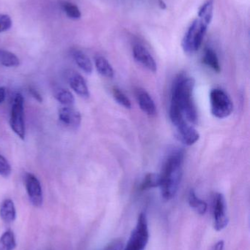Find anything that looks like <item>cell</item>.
I'll use <instances>...</instances> for the list:
<instances>
[{"label":"cell","mask_w":250,"mask_h":250,"mask_svg":"<svg viewBox=\"0 0 250 250\" xmlns=\"http://www.w3.org/2000/svg\"><path fill=\"white\" fill-rule=\"evenodd\" d=\"M195 81L180 75L172 89L170 117L173 125L186 120L190 125H196L198 116L193 98Z\"/></svg>","instance_id":"obj_1"},{"label":"cell","mask_w":250,"mask_h":250,"mask_svg":"<svg viewBox=\"0 0 250 250\" xmlns=\"http://www.w3.org/2000/svg\"><path fill=\"white\" fill-rule=\"evenodd\" d=\"M184 154L182 150L174 151L164 163L160 185L161 196L165 201L173 199L179 190L182 177Z\"/></svg>","instance_id":"obj_2"},{"label":"cell","mask_w":250,"mask_h":250,"mask_svg":"<svg viewBox=\"0 0 250 250\" xmlns=\"http://www.w3.org/2000/svg\"><path fill=\"white\" fill-rule=\"evenodd\" d=\"M149 229L145 213L138 217L136 226L131 233L129 241L123 250H145L149 241Z\"/></svg>","instance_id":"obj_3"},{"label":"cell","mask_w":250,"mask_h":250,"mask_svg":"<svg viewBox=\"0 0 250 250\" xmlns=\"http://www.w3.org/2000/svg\"><path fill=\"white\" fill-rule=\"evenodd\" d=\"M208 26L201 23L198 19L194 21L185 34L182 41V47L186 54H194L202 45Z\"/></svg>","instance_id":"obj_4"},{"label":"cell","mask_w":250,"mask_h":250,"mask_svg":"<svg viewBox=\"0 0 250 250\" xmlns=\"http://www.w3.org/2000/svg\"><path fill=\"white\" fill-rule=\"evenodd\" d=\"M210 105L213 116L218 119H225L231 115L233 104L224 90L214 89L210 92Z\"/></svg>","instance_id":"obj_5"},{"label":"cell","mask_w":250,"mask_h":250,"mask_svg":"<svg viewBox=\"0 0 250 250\" xmlns=\"http://www.w3.org/2000/svg\"><path fill=\"white\" fill-rule=\"evenodd\" d=\"M10 126L15 134L22 140L25 139L26 127L24 121V99L23 95L17 93L13 98L10 111Z\"/></svg>","instance_id":"obj_6"},{"label":"cell","mask_w":250,"mask_h":250,"mask_svg":"<svg viewBox=\"0 0 250 250\" xmlns=\"http://www.w3.org/2000/svg\"><path fill=\"white\" fill-rule=\"evenodd\" d=\"M212 212L214 229L217 231H221L227 227L229 220L226 199L220 192L216 193L213 198Z\"/></svg>","instance_id":"obj_7"},{"label":"cell","mask_w":250,"mask_h":250,"mask_svg":"<svg viewBox=\"0 0 250 250\" xmlns=\"http://www.w3.org/2000/svg\"><path fill=\"white\" fill-rule=\"evenodd\" d=\"M24 185L31 204L35 207H41L44 201V197L42 188L38 178L32 173H26Z\"/></svg>","instance_id":"obj_8"},{"label":"cell","mask_w":250,"mask_h":250,"mask_svg":"<svg viewBox=\"0 0 250 250\" xmlns=\"http://www.w3.org/2000/svg\"><path fill=\"white\" fill-rule=\"evenodd\" d=\"M58 116L62 124L70 129H78L82 123L80 113L72 106H64L60 108Z\"/></svg>","instance_id":"obj_9"},{"label":"cell","mask_w":250,"mask_h":250,"mask_svg":"<svg viewBox=\"0 0 250 250\" xmlns=\"http://www.w3.org/2000/svg\"><path fill=\"white\" fill-rule=\"evenodd\" d=\"M133 56L135 60L141 65L153 73L157 72V64L155 60L145 47L135 45L133 48Z\"/></svg>","instance_id":"obj_10"},{"label":"cell","mask_w":250,"mask_h":250,"mask_svg":"<svg viewBox=\"0 0 250 250\" xmlns=\"http://www.w3.org/2000/svg\"><path fill=\"white\" fill-rule=\"evenodd\" d=\"M68 82L70 88L81 98H87L90 97V91L84 78L79 73L69 70L67 73Z\"/></svg>","instance_id":"obj_11"},{"label":"cell","mask_w":250,"mask_h":250,"mask_svg":"<svg viewBox=\"0 0 250 250\" xmlns=\"http://www.w3.org/2000/svg\"><path fill=\"white\" fill-rule=\"evenodd\" d=\"M179 139L186 146L196 144L200 139V134L192 125L188 123L176 126Z\"/></svg>","instance_id":"obj_12"},{"label":"cell","mask_w":250,"mask_h":250,"mask_svg":"<svg viewBox=\"0 0 250 250\" xmlns=\"http://www.w3.org/2000/svg\"><path fill=\"white\" fill-rule=\"evenodd\" d=\"M136 97L141 110L145 114L150 117L157 115V110L155 103L146 91L142 89H136Z\"/></svg>","instance_id":"obj_13"},{"label":"cell","mask_w":250,"mask_h":250,"mask_svg":"<svg viewBox=\"0 0 250 250\" xmlns=\"http://www.w3.org/2000/svg\"><path fill=\"white\" fill-rule=\"evenodd\" d=\"M0 217L4 223H7L16 220V207L11 199H4L0 204Z\"/></svg>","instance_id":"obj_14"},{"label":"cell","mask_w":250,"mask_h":250,"mask_svg":"<svg viewBox=\"0 0 250 250\" xmlns=\"http://www.w3.org/2000/svg\"><path fill=\"white\" fill-rule=\"evenodd\" d=\"M73 60L79 68L87 74H91L92 72V64L89 57L79 50H74L72 52Z\"/></svg>","instance_id":"obj_15"},{"label":"cell","mask_w":250,"mask_h":250,"mask_svg":"<svg viewBox=\"0 0 250 250\" xmlns=\"http://www.w3.org/2000/svg\"><path fill=\"white\" fill-rule=\"evenodd\" d=\"M95 64L97 71L100 75L107 79H113L114 77V70L107 59L100 56L95 57Z\"/></svg>","instance_id":"obj_16"},{"label":"cell","mask_w":250,"mask_h":250,"mask_svg":"<svg viewBox=\"0 0 250 250\" xmlns=\"http://www.w3.org/2000/svg\"><path fill=\"white\" fill-rule=\"evenodd\" d=\"M188 202L191 208H193L194 211H196L200 215H204L207 211L208 205L205 201L201 200L197 196L196 193L193 189L189 191L188 195Z\"/></svg>","instance_id":"obj_17"},{"label":"cell","mask_w":250,"mask_h":250,"mask_svg":"<svg viewBox=\"0 0 250 250\" xmlns=\"http://www.w3.org/2000/svg\"><path fill=\"white\" fill-rule=\"evenodd\" d=\"M214 14V0H208L200 9L198 13V20L208 26L212 20Z\"/></svg>","instance_id":"obj_18"},{"label":"cell","mask_w":250,"mask_h":250,"mask_svg":"<svg viewBox=\"0 0 250 250\" xmlns=\"http://www.w3.org/2000/svg\"><path fill=\"white\" fill-rule=\"evenodd\" d=\"M203 62L216 73H219L221 71V66L219 62L218 57L212 48H205Z\"/></svg>","instance_id":"obj_19"},{"label":"cell","mask_w":250,"mask_h":250,"mask_svg":"<svg viewBox=\"0 0 250 250\" xmlns=\"http://www.w3.org/2000/svg\"><path fill=\"white\" fill-rule=\"evenodd\" d=\"M54 98L64 106H73L75 103V98L73 94L68 89L60 88L54 92Z\"/></svg>","instance_id":"obj_20"},{"label":"cell","mask_w":250,"mask_h":250,"mask_svg":"<svg viewBox=\"0 0 250 250\" xmlns=\"http://www.w3.org/2000/svg\"><path fill=\"white\" fill-rule=\"evenodd\" d=\"M161 183V174L151 173L145 176L141 184V190H147L152 188H159Z\"/></svg>","instance_id":"obj_21"},{"label":"cell","mask_w":250,"mask_h":250,"mask_svg":"<svg viewBox=\"0 0 250 250\" xmlns=\"http://www.w3.org/2000/svg\"><path fill=\"white\" fill-rule=\"evenodd\" d=\"M0 64L7 67H18L20 64L19 59L13 53L0 50Z\"/></svg>","instance_id":"obj_22"},{"label":"cell","mask_w":250,"mask_h":250,"mask_svg":"<svg viewBox=\"0 0 250 250\" xmlns=\"http://www.w3.org/2000/svg\"><path fill=\"white\" fill-rule=\"evenodd\" d=\"M16 247V238L11 230H7L0 238V250H14Z\"/></svg>","instance_id":"obj_23"},{"label":"cell","mask_w":250,"mask_h":250,"mask_svg":"<svg viewBox=\"0 0 250 250\" xmlns=\"http://www.w3.org/2000/svg\"><path fill=\"white\" fill-rule=\"evenodd\" d=\"M61 6L65 13H66V15H67L70 19H80L82 14H81L79 7H78L76 4H73V3L71 2H68V1H63Z\"/></svg>","instance_id":"obj_24"},{"label":"cell","mask_w":250,"mask_h":250,"mask_svg":"<svg viewBox=\"0 0 250 250\" xmlns=\"http://www.w3.org/2000/svg\"><path fill=\"white\" fill-rule=\"evenodd\" d=\"M113 95L114 101L119 105L124 107L125 108H127V109L132 108V103H131L130 100L120 89H117V88H114L113 89Z\"/></svg>","instance_id":"obj_25"},{"label":"cell","mask_w":250,"mask_h":250,"mask_svg":"<svg viewBox=\"0 0 250 250\" xmlns=\"http://www.w3.org/2000/svg\"><path fill=\"white\" fill-rule=\"evenodd\" d=\"M12 168L5 157L0 154V176L7 178L11 174Z\"/></svg>","instance_id":"obj_26"},{"label":"cell","mask_w":250,"mask_h":250,"mask_svg":"<svg viewBox=\"0 0 250 250\" xmlns=\"http://www.w3.org/2000/svg\"><path fill=\"white\" fill-rule=\"evenodd\" d=\"M12 26V20L10 16L0 14V33L8 30Z\"/></svg>","instance_id":"obj_27"},{"label":"cell","mask_w":250,"mask_h":250,"mask_svg":"<svg viewBox=\"0 0 250 250\" xmlns=\"http://www.w3.org/2000/svg\"><path fill=\"white\" fill-rule=\"evenodd\" d=\"M123 242L120 240L113 241L104 250H123Z\"/></svg>","instance_id":"obj_28"},{"label":"cell","mask_w":250,"mask_h":250,"mask_svg":"<svg viewBox=\"0 0 250 250\" xmlns=\"http://www.w3.org/2000/svg\"><path fill=\"white\" fill-rule=\"evenodd\" d=\"M29 92L31 95H32V98L35 100V101H38L39 103H42L43 98L41 96L40 92L35 89V87H32V86H29Z\"/></svg>","instance_id":"obj_29"},{"label":"cell","mask_w":250,"mask_h":250,"mask_svg":"<svg viewBox=\"0 0 250 250\" xmlns=\"http://www.w3.org/2000/svg\"><path fill=\"white\" fill-rule=\"evenodd\" d=\"M225 243L223 241H220L217 242L214 247V250H224Z\"/></svg>","instance_id":"obj_30"},{"label":"cell","mask_w":250,"mask_h":250,"mask_svg":"<svg viewBox=\"0 0 250 250\" xmlns=\"http://www.w3.org/2000/svg\"><path fill=\"white\" fill-rule=\"evenodd\" d=\"M6 98V90L4 87H0V104L4 102Z\"/></svg>","instance_id":"obj_31"},{"label":"cell","mask_w":250,"mask_h":250,"mask_svg":"<svg viewBox=\"0 0 250 250\" xmlns=\"http://www.w3.org/2000/svg\"><path fill=\"white\" fill-rule=\"evenodd\" d=\"M159 4L161 9H165L167 7V5L163 0H159Z\"/></svg>","instance_id":"obj_32"}]
</instances>
